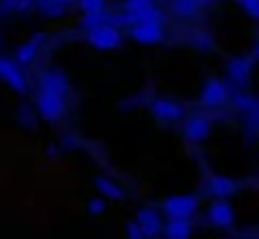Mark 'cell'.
I'll return each instance as SVG.
<instances>
[{
    "label": "cell",
    "instance_id": "obj_1",
    "mask_svg": "<svg viewBox=\"0 0 259 239\" xmlns=\"http://www.w3.org/2000/svg\"><path fill=\"white\" fill-rule=\"evenodd\" d=\"M36 107H38L41 117H46V120H61V114L66 112V99H64V94H59V92L38 89Z\"/></svg>",
    "mask_w": 259,
    "mask_h": 239
},
{
    "label": "cell",
    "instance_id": "obj_2",
    "mask_svg": "<svg viewBox=\"0 0 259 239\" xmlns=\"http://www.w3.org/2000/svg\"><path fill=\"white\" fill-rule=\"evenodd\" d=\"M119 41H122V33L114 23H102L89 31V44L94 49H114L119 46Z\"/></svg>",
    "mask_w": 259,
    "mask_h": 239
},
{
    "label": "cell",
    "instance_id": "obj_3",
    "mask_svg": "<svg viewBox=\"0 0 259 239\" xmlns=\"http://www.w3.org/2000/svg\"><path fill=\"white\" fill-rule=\"evenodd\" d=\"M0 79H3L11 89H16L18 94H23L28 89L26 84V76L21 71V64L13 61V59H0Z\"/></svg>",
    "mask_w": 259,
    "mask_h": 239
},
{
    "label": "cell",
    "instance_id": "obj_4",
    "mask_svg": "<svg viewBox=\"0 0 259 239\" xmlns=\"http://www.w3.org/2000/svg\"><path fill=\"white\" fill-rule=\"evenodd\" d=\"M208 130H211V123H208L206 114H191V117L186 120V125H183V135H186V140H191V143L206 140Z\"/></svg>",
    "mask_w": 259,
    "mask_h": 239
},
{
    "label": "cell",
    "instance_id": "obj_5",
    "mask_svg": "<svg viewBox=\"0 0 259 239\" xmlns=\"http://www.w3.org/2000/svg\"><path fill=\"white\" fill-rule=\"evenodd\" d=\"M226 99H229L226 84L219 82V79H208L206 87H203V92H201V102L206 107H221V104H226Z\"/></svg>",
    "mask_w": 259,
    "mask_h": 239
},
{
    "label": "cell",
    "instance_id": "obj_6",
    "mask_svg": "<svg viewBox=\"0 0 259 239\" xmlns=\"http://www.w3.org/2000/svg\"><path fill=\"white\" fill-rule=\"evenodd\" d=\"M130 36L138 44H158V41H163V28H160V23L140 21L135 26H130Z\"/></svg>",
    "mask_w": 259,
    "mask_h": 239
},
{
    "label": "cell",
    "instance_id": "obj_7",
    "mask_svg": "<svg viewBox=\"0 0 259 239\" xmlns=\"http://www.w3.org/2000/svg\"><path fill=\"white\" fill-rule=\"evenodd\" d=\"M196 206H198V198L196 196H170L163 204V209H165L168 216H191L196 211Z\"/></svg>",
    "mask_w": 259,
    "mask_h": 239
},
{
    "label": "cell",
    "instance_id": "obj_8",
    "mask_svg": "<svg viewBox=\"0 0 259 239\" xmlns=\"http://www.w3.org/2000/svg\"><path fill=\"white\" fill-rule=\"evenodd\" d=\"M38 89L66 94V92H69V79L64 76V71H59V69H49V71L41 74V79H38Z\"/></svg>",
    "mask_w": 259,
    "mask_h": 239
},
{
    "label": "cell",
    "instance_id": "obj_9",
    "mask_svg": "<svg viewBox=\"0 0 259 239\" xmlns=\"http://www.w3.org/2000/svg\"><path fill=\"white\" fill-rule=\"evenodd\" d=\"M150 109H153V114L158 120H163V123H173V120H178L183 114V107L178 102H173V99H155L150 104Z\"/></svg>",
    "mask_w": 259,
    "mask_h": 239
},
{
    "label": "cell",
    "instance_id": "obj_10",
    "mask_svg": "<svg viewBox=\"0 0 259 239\" xmlns=\"http://www.w3.org/2000/svg\"><path fill=\"white\" fill-rule=\"evenodd\" d=\"M208 221L216 226H231L234 224V209L226 201H213L208 209Z\"/></svg>",
    "mask_w": 259,
    "mask_h": 239
},
{
    "label": "cell",
    "instance_id": "obj_11",
    "mask_svg": "<svg viewBox=\"0 0 259 239\" xmlns=\"http://www.w3.org/2000/svg\"><path fill=\"white\" fill-rule=\"evenodd\" d=\"M236 188H239V183H236L234 178H226V176H211V178H208V191H211L216 198L231 196Z\"/></svg>",
    "mask_w": 259,
    "mask_h": 239
},
{
    "label": "cell",
    "instance_id": "obj_12",
    "mask_svg": "<svg viewBox=\"0 0 259 239\" xmlns=\"http://www.w3.org/2000/svg\"><path fill=\"white\" fill-rule=\"evenodd\" d=\"M251 74V59H231L229 61V79L236 84H246Z\"/></svg>",
    "mask_w": 259,
    "mask_h": 239
},
{
    "label": "cell",
    "instance_id": "obj_13",
    "mask_svg": "<svg viewBox=\"0 0 259 239\" xmlns=\"http://www.w3.org/2000/svg\"><path fill=\"white\" fill-rule=\"evenodd\" d=\"M138 224L143 226L145 236H158V234H160V216H158V211H153V209H143V211L138 214Z\"/></svg>",
    "mask_w": 259,
    "mask_h": 239
},
{
    "label": "cell",
    "instance_id": "obj_14",
    "mask_svg": "<svg viewBox=\"0 0 259 239\" xmlns=\"http://www.w3.org/2000/svg\"><path fill=\"white\" fill-rule=\"evenodd\" d=\"M41 44H44V33H36L28 44H23V46L16 51V61H18V64H31V61L36 59V54H38Z\"/></svg>",
    "mask_w": 259,
    "mask_h": 239
},
{
    "label": "cell",
    "instance_id": "obj_15",
    "mask_svg": "<svg viewBox=\"0 0 259 239\" xmlns=\"http://www.w3.org/2000/svg\"><path fill=\"white\" fill-rule=\"evenodd\" d=\"M165 236H170V239H186V236H191L188 216H170V221L165 226Z\"/></svg>",
    "mask_w": 259,
    "mask_h": 239
},
{
    "label": "cell",
    "instance_id": "obj_16",
    "mask_svg": "<svg viewBox=\"0 0 259 239\" xmlns=\"http://www.w3.org/2000/svg\"><path fill=\"white\" fill-rule=\"evenodd\" d=\"M109 21H112L109 13H104V11H94V13H84L81 26H84L87 31H92V28H97V26H102V23H109Z\"/></svg>",
    "mask_w": 259,
    "mask_h": 239
},
{
    "label": "cell",
    "instance_id": "obj_17",
    "mask_svg": "<svg viewBox=\"0 0 259 239\" xmlns=\"http://www.w3.org/2000/svg\"><path fill=\"white\" fill-rule=\"evenodd\" d=\"M198 0H176L173 3V11L178 13V16H183V18H191V16H196L198 13Z\"/></svg>",
    "mask_w": 259,
    "mask_h": 239
},
{
    "label": "cell",
    "instance_id": "obj_18",
    "mask_svg": "<svg viewBox=\"0 0 259 239\" xmlns=\"http://www.w3.org/2000/svg\"><path fill=\"white\" fill-rule=\"evenodd\" d=\"M97 188H99L104 196H109V198H122V196H124V191H122L117 183H112L109 178H97Z\"/></svg>",
    "mask_w": 259,
    "mask_h": 239
},
{
    "label": "cell",
    "instance_id": "obj_19",
    "mask_svg": "<svg viewBox=\"0 0 259 239\" xmlns=\"http://www.w3.org/2000/svg\"><path fill=\"white\" fill-rule=\"evenodd\" d=\"M191 44H193L198 51H208V49H213V38H211L208 31H193Z\"/></svg>",
    "mask_w": 259,
    "mask_h": 239
},
{
    "label": "cell",
    "instance_id": "obj_20",
    "mask_svg": "<svg viewBox=\"0 0 259 239\" xmlns=\"http://www.w3.org/2000/svg\"><path fill=\"white\" fill-rule=\"evenodd\" d=\"M36 6H38L46 16H54V18H56V16H61V13H64V8H66V6L61 3V0H36Z\"/></svg>",
    "mask_w": 259,
    "mask_h": 239
},
{
    "label": "cell",
    "instance_id": "obj_21",
    "mask_svg": "<svg viewBox=\"0 0 259 239\" xmlns=\"http://www.w3.org/2000/svg\"><path fill=\"white\" fill-rule=\"evenodd\" d=\"M254 102H256V97H251V94H246V92H236V94H234V107L241 109V112H249Z\"/></svg>",
    "mask_w": 259,
    "mask_h": 239
},
{
    "label": "cell",
    "instance_id": "obj_22",
    "mask_svg": "<svg viewBox=\"0 0 259 239\" xmlns=\"http://www.w3.org/2000/svg\"><path fill=\"white\" fill-rule=\"evenodd\" d=\"M150 6H153V0H124V11L130 13H143Z\"/></svg>",
    "mask_w": 259,
    "mask_h": 239
},
{
    "label": "cell",
    "instance_id": "obj_23",
    "mask_svg": "<svg viewBox=\"0 0 259 239\" xmlns=\"http://www.w3.org/2000/svg\"><path fill=\"white\" fill-rule=\"evenodd\" d=\"M79 8L84 13H94V11H104V0H79Z\"/></svg>",
    "mask_w": 259,
    "mask_h": 239
},
{
    "label": "cell",
    "instance_id": "obj_24",
    "mask_svg": "<svg viewBox=\"0 0 259 239\" xmlns=\"http://www.w3.org/2000/svg\"><path fill=\"white\" fill-rule=\"evenodd\" d=\"M236 3H241V6H244V11H246L249 16L259 18V0H236Z\"/></svg>",
    "mask_w": 259,
    "mask_h": 239
},
{
    "label": "cell",
    "instance_id": "obj_25",
    "mask_svg": "<svg viewBox=\"0 0 259 239\" xmlns=\"http://www.w3.org/2000/svg\"><path fill=\"white\" fill-rule=\"evenodd\" d=\"M104 211V201L102 198H92L89 201V214H102Z\"/></svg>",
    "mask_w": 259,
    "mask_h": 239
},
{
    "label": "cell",
    "instance_id": "obj_26",
    "mask_svg": "<svg viewBox=\"0 0 259 239\" xmlns=\"http://www.w3.org/2000/svg\"><path fill=\"white\" fill-rule=\"evenodd\" d=\"M127 234L133 236V239H140V236H145V231H143V226H140V224H130Z\"/></svg>",
    "mask_w": 259,
    "mask_h": 239
},
{
    "label": "cell",
    "instance_id": "obj_27",
    "mask_svg": "<svg viewBox=\"0 0 259 239\" xmlns=\"http://www.w3.org/2000/svg\"><path fill=\"white\" fill-rule=\"evenodd\" d=\"M21 123L23 125H33V114H31L28 107H21Z\"/></svg>",
    "mask_w": 259,
    "mask_h": 239
},
{
    "label": "cell",
    "instance_id": "obj_28",
    "mask_svg": "<svg viewBox=\"0 0 259 239\" xmlns=\"http://www.w3.org/2000/svg\"><path fill=\"white\" fill-rule=\"evenodd\" d=\"M18 3H21V0H3V8H6V11H13V8H16V11H18Z\"/></svg>",
    "mask_w": 259,
    "mask_h": 239
},
{
    "label": "cell",
    "instance_id": "obj_29",
    "mask_svg": "<svg viewBox=\"0 0 259 239\" xmlns=\"http://www.w3.org/2000/svg\"><path fill=\"white\" fill-rule=\"evenodd\" d=\"M31 6H36V0H21V3H18V11H26V8H31Z\"/></svg>",
    "mask_w": 259,
    "mask_h": 239
},
{
    "label": "cell",
    "instance_id": "obj_30",
    "mask_svg": "<svg viewBox=\"0 0 259 239\" xmlns=\"http://www.w3.org/2000/svg\"><path fill=\"white\" fill-rule=\"evenodd\" d=\"M208 3H216V0H198V6H208Z\"/></svg>",
    "mask_w": 259,
    "mask_h": 239
},
{
    "label": "cell",
    "instance_id": "obj_31",
    "mask_svg": "<svg viewBox=\"0 0 259 239\" xmlns=\"http://www.w3.org/2000/svg\"><path fill=\"white\" fill-rule=\"evenodd\" d=\"M254 56H256V59H259V44H256V49H254Z\"/></svg>",
    "mask_w": 259,
    "mask_h": 239
},
{
    "label": "cell",
    "instance_id": "obj_32",
    "mask_svg": "<svg viewBox=\"0 0 259 239\" xmlns=\"http://www.w3.org/2000/svg\"><path fill=\"white\" fill-rule=\"evenodd\" d=\"M61 3H64V6H69V3H74V0H61Z\"/></svg>",
    "mask_w": 259,
    "mask_h": 239
},
{
    "label": "cell",
    "instance_id": "obj_33",
    "mask_svg": "<svg viewBox=\"0 0 259 239\" xmlns=\"http://www.w3.org/2000/svg\"><path fill=\"white\" fill-rule=\"evenodd\" d=\"M153 3H165V0H153Z\"/></svg>",
    "mask_w": 259,
    "mask_h": 239
}]
</instances>
